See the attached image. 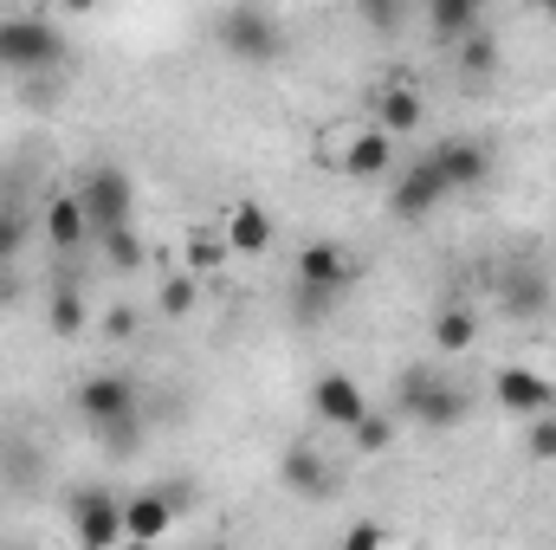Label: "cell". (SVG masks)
I'll return each instance as SVG.
<instances>
[{
    "instance_id": "1",
    "label": "cell",
    "mask_w": 556,
    "mask_h": 550,
    "mask_svg": "<svg viewBox=\"0 0 556 550\" xmlns=\"http://www.w3.org/2000/svg\"><path fill=\"white\" fill-rule=\"evenodd\" d=\"M395 409L420 421V427H459L466 414H472V396L440 370V363H415V370H402V383H395Z\"/></svg>"
},
{
    "instance_id": "2",
    "label": "cell",
    "mask_w": 556,
    "mask_h": 550,
    "mask_svg": "<svg viewBox=\"0 0 556 550\" xmlns=\"http://www.w3.org/2000/svg\"><path fill=\"white\" fill-rule=\"evenodd\" d=\"M137 376H124V370H98V376H85L78 383V396H72V414L85 421V427H98V434H117V427H137Z\"/></svg>"
},
{
    "instance_id": "3",
    "label": "cell",
    "mask_w": 556,
    "mask_h": 550,
    "mask_svg": "<svg viewBox=\"0 0 556 550\" xmlns=\"http://www.w3.org/2000/svg\"><path fill=\"white\" fill-rule=\"evenodd\" d=\"M65 39L46 13H7L0 20V72H46L59 65Z\"/></svg>"
},
{
    "instance_id": "4",
    "label": "cell",
    "mask_w": 556,
    "mask_h": 550,
    "mask_svg": "<svg viewBox=\"0 0 556 550\" xmlns=\"http://www.w3.org/2000/svg\"><path fill=\"white\" fill-rule=\"evenodd\" d=\"M65 512H72L78 550H124V499L111 486H78L65 499Z\"/></svg>"
},
{
    "instance_id": "5",
    "label": "cell",
    "mask_w": 556,
    "mask_h": 550,
    "mask_svg": "<svg viewBox=\"0 0 556 550\" xmlns=\"http://www.w3.org/2000/svg\"><path fill=\"white\" fill-rule=\"evenodd\" d=\"M214 33H220V46L233 52V59H247V65H266L285 52V26H278L266 7H227L220 20H214Z\"/></svg>"
},
{
    "instance_id": "6",
    "label": "cell",
    "mask_w": 556,
    "mask_h": 550,
    "mask_svg": "<svg viewBox=\"0 0 556 550\" xmlns=\"http://www.w3.org/2000/svg\"><path fill=\"white\" fill-rule=\"evenodd\" d=\"M85 214H91V234H111V227H130V208H137V188L124 168H91L85 188H78Z\"/></svg>"
},
{
    "instance_id": "7",
    "label": "cell",
    "mask_w": 556,
    "mask_h": 550,
    "mask_svg": "<svg viewBox=\"0 0 556 550\" xmlns=\"http://www.w3.org/2000/svg\"><path fill=\"white\" fill-rule=\"evenodd\" d=\"M492 396H498V409L518 414V421H544V414H556L551 376H538L531 363H505V370L492 376Z\"/></svg>"
},
{
    "instance_id": "8",
    "label": "cell",
    "mask_w": 556,
    "mask_h": 550,
    "mask_svg": "<svg viewBox=\"0 0 556 550\" xmlns=\"http://www.w3.org/2000/svg\"><path fill=\"white\" fill-rule=\"evenodd\" d=\"M350 278H356V266H350V247H343V240H304V247H298V285H304V291L343 298Z\"/></svg>"
},
{
    "instance_id": "9",
    "label": "cell",
    "mask_w": 556,
    "mask_h": 550,
    "mask_svg": "<svg viewBox=\"0 0 556 550\" xmlns=\"http://www.w3.org/2000/svg\"><path fill=\"white\" fill-rule=\"evenodd\" d=\"M311 409H317V421H330V427L356 434V421L369 414V396L356 389V376H343V370H324V376L311 383Z\"/></svg>"
},
{
    "instance_id": "10",
    "label": "cell",
    "mask_w": 556,
    "mask_h": 550,
    "mask_svg": "<svg viewBox=\"0 0 556 550\" xmlns=\"http://www.w3.org/2000/svg\"><path fill=\"white\" fill-rule=\"evenodd\" d=\"M446 195H453V188H446V182H440V168L420 155V162H408V168H402V182H395L389 208H395V221H408V227H415V221H427Z\"/></svg>"
},
{
    "instance_id": "11",
    "label": "cell",
    "mask_w": 556,
    "mask_h": 550,
    "mask_svg": "<svg viewBox=\"0 0 556 550\" xmlns=\"http://www.w3.org/2000/svg\"><path fill=\"white\" fill-rule=\"evenodd\" d=\"M427 162L440 168V182H446L453 195H466V188H479V182L492 175V149H485V142H472V137H446Z\"/></svg>"
},
{
    "instance_id": "12",
    "label": "cell",
    "mask_w": 556,
    "mask_h": 550,
    "mask_svg": "<svg viewBox=\"0 0 556 550\" xmlns=\"http://www.w3.org/2000/svg\"><path fill=\"white\" fill-rule=\"evenodd\" d=\"M175 512H181V499H168V492H130V499H124V545L155 550L162 538H168Z\"/></svg>"
},
{
    "instance_id": "13",
    "label": "cell",
    "mask_w": 556,
    "mask_h": 550,
    "mask_svg": "<svg viewBox=\"0 0 556 550\" xmlns=\"http://www.w3.org/2000/svg\"><path fill=\"white\" fill-rule=\"evenodd\" d=\"M220 240H227V253H233V260H260V253L278 240V227H273V214H266L260 201H233V208H227Z\"/></svg>"
},
{
    "instance_id": "14",
    "label": "cell",
    "mask_w": 556,
    "mask_h": 550,
    "mask_svg": "<svg viewBox=\"0 0 556 550\" xmlns=\"http://www.w3.org/2000/svg\"><path fill=\"white\" fill-rule=\"evenodd\" d=\"M278 479H285V492H298V499H330L337 492V473H330V460L317 453V447H291L285 460H278Z\"/></svg>"
},
{
    "instance_id": "15",
    "label": "cell",
    "mask_w": 556,
    "mask_h": 550,
    "mask_svg": "<svg viewBox=\"0 0 556 550\" xmlns=\"http://www.w3.org/2000/svg\"><path fill=\"white\" fill-rule=\"evenodd\" d=\"M420 117H427V111H420V85H408V78H389V85L376 91V130H382V137H395V142L415 137Z\"/></svg>"
},
{
    "instance_id": "16",
    "label": "cell",
    "mask_w": 556,
    "mask_h": 550,
    "mask_svg": "<svg viewBox=\"0 0 556 550\" xmlns=\"http://www.w3.org/2000/svg\"><path fill=\"white\" fill-rule=\"evenodd\" d=\"M85 240H91V214H85V201H78V195H52V201H46V247H52L59 260H72Z\"/></svg>"
},
{
    "instance_id": "17",
    "label": "cell",
    "mask_w": 556,
    "mask_h": 550,
    "mask_svg": "<svg viewBox=\"0 0 556 550\" xmlns=\"http://www.w3.org/2000/svg\"><path fill=\"white\" fill-rule=\"evenodd\" d=\"M427 343H433V357H466L479 343V311L472 304H440L433 324H427Z\"/></svg>"
},
{
    "instance_id": "18",
    "label": "cell",
    "mask_w": 556,
    "mask_h": 550,
    "mask_svg": "<svg viewBox=\"0 0 556 550\" xmlns=\"http://www.w3.org/2000/svg\"><path fill=\"white\" fill-rule=\"evenodd\" d=\"M337 162H343V175H356V182H382V175L395 168V137H382V130L369 124L363 137H350V149H343Z\"/></svg>"
},
{
    "instance_id": "19",
    "label": "cell",
    "mask_w": 556,
    "mask_h": 550,
    "mask_svg": "<svg viewBox=\"0 0 556 550\" xmlns=\"http://www.w3.org/2000/svg\"><path fill=\"white\" fill-rule=\"evenodd\" d=\"M46 324H52V337H85V324H91L85 291L59 278V285H52V304H46Z\"/></svg>"
},
{
    "instance_id": "20",
    "label": "cell",
    "mask_w": 556,
    "mask_h": 550,
    "mask_svg": "<svg viewBox=\"0 0 556 550\" xmlns=\"http://www.w3.org/2000/svg\"><path fill=\"white\" fill-rule=\"evenodd\" d=\"M427 26H433V39H459V46H466L485 20H479V7H472V0H433Z\"/></svg>"
},
{
    "instance_id": "21",
    "label": "cell",
    "mask_w": 556,
    "mask_h": 550,
    "mask_svg": "<svg viewBox=\"0 0 556 550\" xmlns=\"http://www.w3.org/2000/svg\"><path fill=\"white\" fill-rule=\"evenodd\" d=\"M155 311H162V317H194V311H201V278L168 273L162 291H155Z\"/></svg>"
},
{
    "instance_id": "22",
    "label": "cell",
    "mask_w": 556,
    "mask_h": 550,
    "mask_svg": "<svg viewBox=\"0 0 556 550\" xmlns=\"http://www.w3.org/2000/svg\"><path fill=\"white\" fill-rule=\"evenodd\" d=\"M98 240H104V260H111L117 273H137L142 260H149V247H142L137 221H130V227H111V234H98Z\"/></svg>"
},
{
    "instance_id": "23",
    "label": "cell",
    "mask_w": 556,
    "mask_h": 550,
    "mask_svg": "<svg viewBox=\"0 0 556 550\" xmlns=\"http://www.w3.org/2000/svg\"><path fill=\"white\" fill-rule=\"evenodd\" d=\"M350 447H356V453H389V447H395V414H363V421H356V434H350Z\"/></svg>"
},
{
    "instance_id": "24",
    "label": "cell",
    "mask_w": 556,
    "mask_h": 550,
    "mask_svg": "<svg viewBox=\"0 0 556 550\" xmlns=\"http://www.w3.org/2000/svg\"><path fill=\"white\" fill-rule=\"evenodd\" d=\"M459 65H466V72H472V78H479V72H485V78H492V72H498V39H492V33H485V26H479V33H472V39H466V46H459Z\"/></svg>"
},
{
    "instance_id": "25",
    "label": "cell",
    "mask_w": 556,
    "mask_h": 550,
    "mask_svg": "<svg viewBox=\"0 0 556 550\" xmlns=\"http://www.w3.org/2000/svg\"><path fill=\"white\" fill-rule=\"evenodd\" d=\"M220 266H227V240H220V234H201V240L188 247V278L220 273Z\"/></svg>"
},
{
    "instance_id": "26",
    "label": "cell",
    "mask_w": 556,
    "mask_h": 550,
    "mask_svg": "<svg viewBox=\"0 0 556 550\" xmlns=\"http://www.w3.org/2000/svg\"><path fill=\"white\" fill-rule=\"evenodd\" d=\"M525 453H531L538 466H556V414H544V421H525Z\"/></svg>"
},
{
    "instance_id": "27",
    "label": "cell",
    "mask_w": 556,
    "mask_h": 550,
    "mask_svg": "<svg viewBox=\"0 0 556 550\" xmlns=\"http://www.w3.org/2000/svg\"><path fill=\"white\" fill-rule=\"evenodd\" d=\"M337 550H389V525L382 518H350V532L337 538Z\"/></svg>"
},
{
    "instance_id": "28",
    "label": "cell",
    "mask_w": 556,
    "mask_h": 550,
    "mask_svg": "<svg viewBox=\"0 0 556 550\" xmlns=\"http://www.w3.org/2000/svg\"><path fill=\"white\" fill-rule=\"evenodd\" d=\"M20 247H26V221H20L13 208H0V273L20 266Z\"/></svg>"
},
{
    "instance_id": "29",
    "label": "cell",
    "mask_w": 556,
    "mask_h": 550,
    "mask_svg": "<svg viewBox=\"0 0 556 550\" xmlns=\"http://www.w3.org/2000/svg\"><path fill=\"white\" fill-rule=\"evenodd\" d=\"M505 304H511L518 317H525V311H538V304H544V278L518 273V278H511V298H505Z\"/></svg>"
},
{
    "instance_id": "30",
    "label": "cell",
    "mask_w": 556,
    "mask_h": 550,
    "mask_svg": "<svg viewBox=\"0 0 556 550\" xmlns=\"http://www.w3.org/2000/svg\"><path fill=\"white\" fill-rule=\"evenodd\" d=\"M104 337H111V343H130V337H137V311H130V304H111V311H104Z\"/></svg>"
},
{
    "instance_id": "31",
    "label": "cell",
    "mask_w": 556,
    "mask_h": 550,
    "mask_svg": "<svg viewBox=\"0 0 556 550\" xmlns=\"http://www.w3.org/2000/svg\"><path fill=\"white\" fill-rule=\"evenodd\" d=\"M363 20H369L376 33H389V26H402V7H395V0H382V7H376V0H369V7H363Z\"/></svg>"
},
{
    "instance_id": "32",
    "label": "cell",
    "mask_w": 556,
    "mask_h": 550,
    "mask_svg": "<svg viewBox=\"0 0 556 550\" xmlns=\"http://www.w3.org/2000/svg\"><path fill=\"white\" fill-rule=\"evenodd\" d=\"M13 291H20V278H13V273H0V304H7Z\"/></svg>"
},
{
    "instance_id": "33",
    "label": "cell",
    "mask_w": 556,
    "mask_h": 550,
    "mask_svg": "<svg viewBox=\"0 0 556 550\" xmlns=\"http://www.w3.org/2000/svg\"><path fill=\"white\" fill-rule=\"evenodd\" d=\"M544 13H551V20H556V0H551V7H544Z\"/></svg>"
},
{
    "instance_id": "34",
    "label": "cell",
    "mask_w": 556,
    "mask_h": 550,
    "mask_svg": "<svg viewBox=\"0 0 556 550\" xmlns=\"http://www.w3.org/2000/svg\"><path fill=\"white\" fill-rule=\"evenodd\" d=\"M124 550H149V545H124Z\"/></svg>"
}]
</instances>
